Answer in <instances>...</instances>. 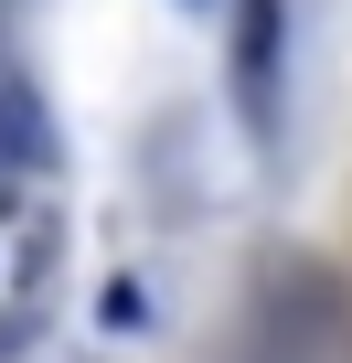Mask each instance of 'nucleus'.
I'll list each match as a JSON object with an SVG mask.
<instances>
[{
  "label": "nucleus",
  "instance_id": "obj_1",
  "mask_svg": "<svg viewBox=\"0 0 352 363\" xmlns=\"http://www.w3.org/2000/svg\"><path fill=\"white\" fill-rule=\"evenodd\" d=\"M43 160V107L22 96V75H0V182H22Z\"/></svg>",
  "mask_w": 352,
  "mask_h": 363
},
{
  "label": "nucleus",
  "instance_id": "obj_2",
  "mask_svg": "<svg viewBox=\"0 0 352 363\" xmlns=\"http://www.w3.org/2000/svg\"><path fill=\"white\" fill-rule=\"evenodd\" d=\"M246 86H267V65H278V0H246Z\"/></svg>",
  "mask_w": 352,
  "mask_h": 363
},
{
  "label": "nucleus",
  "instance_id": "obj_3",
  "mask_svg": "<svg viewBox=\"0 0 352 363\" xmlns=\"http://www.w3.org/2000/svg\"><path fill=\"white\" fill-rule=\"evenodd\" d=\"M139 320H149V289L118 278V289H107V331H139Z\"/></svg>",
  "mask_w": 352,
  "mask_h": 363
},
{
  "label": "nucleus",
  "instance_id": "obj_4",
  "mask_svg": "<svg viewBox=\"0 0 352 363\" xmlns=\"http://www.w3.org/2000/svg\"><path fill=\"white\" fill-rule=\"evenodd\" d=\"M11 342H22V320H0V352H11Z\"/></svg>",
  "mask_w": 352,
  "mask_h": 363
}]
</instances>
